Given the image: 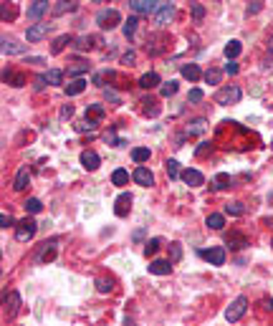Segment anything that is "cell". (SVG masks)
Returning <instances> with one entry per match:
<instances>
[{"label": "cell", "instance_id": "1", "mask_svg": "<svg viewBox=\"0 0 273 326\" xmlns=\"http://www.w3.org/2000/svg\"><path fill=\"white\" fill-rule=\"evenodd\" d=\"M96 23H99L101 31H112V28H117V26L121 23V13H119L117 8H104V10L96 15Z\"/></svg>", "mask_w": 273, "mask_h": 326}, {"label": "cell", "instance_id": "2", "mask_svg": "<svg viewBox=\"0 0 273 326\" xmlns=\"http://www.w3.org/2000/svg\"><path fill=\"white\" fill-rule=\"evenodd\" d=\"M36 230H38V223L33 220V217H23V220L15 223V241L28 243L31 238L36 235Z\"/></svg>", "mask_w": 273, "mask_h": 326}, {"label": "cell", "instance_id": "3", "mask_svg": "<svg viewBox=\"0 0 273 326\" xmlns=\"http://www.w3.org/2000/svg\"><path fill=\"white\" fill-rule=\"evenodd\" d=\"M172 18H175V0H162L155 10V23L159 28H164V26H170Z\"/></svg>", "mask_w": 273, "mask_h": 326}, {"label": "cell", "instance_id": "4", "mask_svg": "<svg viewBox=\"0 0 273 326\" xmlns=\"http://www.w3.org/2000/svg\"><path fill=\"white\" fill-rule=\"evenodd\" d=\"M243 96V91L238 89V86H223V89L215 94V104L220 106H228V104H238Z\"/></svg>", "mask_w": 273, "mask_h": 326}, {"label": "cell", "instance_id": "5", "mask_svg": "<svg viewBox=\"0 0 273 326\" xmlns=\"http://www.w3.org/2000/svg\"><path fill=\"white\" fill-rule=\"evenodd\" d=\"M245 311H248V298H245V296H238V298L228 306L225 319H228L230 324H235V321H240V319H243V314H245Z\"/></svg>", "mask_w": 273, "mask_h": 326}, {"label": "cell", "instance_id": "6", "mask_svg": "<svg viewBox=\"0 0 273 326\" xmlns=\"http://www.w3.org/2000/svg\"><path fill=\"white\" fill-rule=\"evenodd\" d=\"M159 3H162V0H129L132 10L139 13V15H150V13H155Z\"/></svg>", "mask_w": 273, "mask_h": 326}, {"label": "cell", "instance_id": "7", "mask_svg": "<svg viewBox=\"0 0 273 326\" xmlns=\"http://www.w3.org/2000/svg\"><path fill=\"white\" fill-rule=\"evenodd\" d=\"M48 31H51V23H33L28 28L26 38H28V43H38V41H43L48 36Z\"/></svg>", "mask_w": 273, "mask_h": 326}, {"label": "cell", "instance_id": "8", "mask_svg": "<svg viewBox=\"0 0 273 326\" xmlns=\"http://www.w3.org/2000/svg\"><path fill=\"white\" fill-rule=\"evenodd\" d=\"M3 306H5V316L8 319H15L18 311H20V296L15 291H10L8 296H3Z\"/></svg>", "mask_w": 273, "mask_h": 326}, {"label": "cell", "instance_id": "9", "mask_svg": "<svg viewBox=\"0 0 273 326\" xmlns=\"http://www.w3.org/2000/svg\"><path fill=\"white\" fill-rule=\"evenodd\" d=\"M225 245H230L233 250H240V248L250 245V241H248V235H243L240 230H230V233L225 235Z\"/></svg>", "mask_w": 273, "mask_h": 326}, {"label": "cell", "instance_id": "10", "mask_svg": "<svg viewBox=\"0 0 273 326\" xmlns=\"http://www.w3.org/2000/svg\"><path fill=\"white\" fill-rule=\"evenodd\" d=\"M129 210H132V195H129V192H121L119 198L114 200V212H117L119 217H127Z\"/></svg>", "mask_w": 273, "mask_h": 326}, {"label": "cell", "instance_id": "11", "mask_svg": "<svg viewBox=\"0 0 273 326\" xmlns=\"http://www.w3.org/2000/svg\"><path fill=\"white\" fill-rule=\"evenodd\" d=\"M132 180H134L137 185H142V187H152V185H155V175H152V169H147V167H142V164L134 169Z\"/></svg>", "mask_w": 273, "mask_h": 326}, {"label": "cell", "instance_id": "12", "mask_svg": "<svg viewBox=\"0 0 273 326\" xmlns=\"http://www.w3.org/2000/svg\"><path fill=\"white\" fill-rule=\"evenodd\" d=\"M182 182L185 185H190V187H200L202 182H205V177H202V172L200 169H193V167H187V169H182Z\"/></svg>", "mask_w": 273, "mask_h": 326}, {"label": "cell", "instance_id": "13", "mask_svg": "<svg viewBox=\"0 0 273 326\" xmlns=\"http://www.w3.org/2000/svg\"><path fill=\"white\" fill-rule=\"evenodd\" d=\"M28 182H31V169H28V164H23V167L18 169L15 180H13V190H15V192H23V190L28 187Z\"/></svg>", "mask_w": 273, "mask_h": 326}, {"label": "cell", "instance_id": "14", "mask_svg": "<svg viewBox=\"0 0 273 326\" xmlns=\"http://www.w3.org/2000/svg\"><path fill=\"white\" fill-rule=\"evenodd\" d=\"M81 164H83V169L94 172V169H99L101 160H99V155H96L94 149H83V152H81Z\"/></svg>", "mask_w": 273, "mask_h": 326}, {"label": "cell", "instance_id": "15", "mask_svg": "<svg viewBox=\"0 0 273 326\" xmlns=\"http://www.w3.org/2000/svg\"><path fill=\"white\" fill-rule=\"evenodd\" d=\"M200 255L205 260H210L213 266H223L225 263V248H210V250H200Z\"/></svg>", "mask_w": 273, "mask_h": 326}, {"label": "cell", "instance_id": "16", "mask_svg": "<svg viewBox=\"0 0 273 326\" xmlns=\"http://www.w3.org/2000/svg\"><path fill=\"white\" fill-rule=\"evenodd\" d=\"M150 273L155 276H170L172 273V260L167 258V260H152L150 263Z\"/></svg>", "mask_w": 273, "mask_h": 326}, {"label": "cell", "instance_id": "17", "mask_svg": "<svg viewBox=\"0 0 273 326\" xmlns=\"http://www.w3.org/2000/svg\"><path fill=\"white\" fill-rule=\"evenodd\" d=\"M96 43H99L96 36H78V38H74V48L76 51H91Z\"/></svg>", "mask_w": 273, "mask_h": 326}, {"label": "cell", "instance_id": "18", "mask_svg": "<svg viewBox=\"0 0 273 326\" xmlns=\"http://www.w3.org/2000/svg\"><path fill=\"white\" fill-rule=\"evenodd\" d=\"M3 81L10 83V86H15V89L26 86V76H23V74H18V71H13V69H5V71H3Z\"/></svg>", "mask_w": 273, "mask_h": 326}, {"label": "cell", "instance_id": "19", "mask_svg": "<svg viewBox=\"0 0 273 326\" xmlns=\"http://www.w3.org/2000/svg\"><path fill=\"white\" fill-rule=\"evenodd\" d=\"M3 56H18V53H26V46L23 43H15V41H8V38H3Z\"/></svg>", "mask_w": 273, "mask_h": 326}, {"label": "cell", "instance_id": "20", "mask_svg": "<svg viewBox=\"0 0 273 326\" xmlns=\"http://www.w3.org/2000/svg\"><path fill=\"white\" fill-rule=\"evenodd\" d=\"M46 10H48V0H36V3L28 5V18H31V20H38Z\"/></svg>", "mask_w": 273, "mask_h": 326}, {"label": "cell", "instance_id": "21", "mask_svg": "<svg viewBox=\"0 0 273 326\" xmlns=\"http://www.w3.org/2000/svg\"><path fill=\"white\" fill-rule=\"evenodd\" d=\"M64 91H66V96H78V94L86 91V81H83V79H74L71 83L64 86Z\"/></svg>", "mask_w": 273, "mask_h": 326}, {"label": "cell", "instance_id": "22", "mask_svg": "<svg viewBox=\"0 0 273 326\" xmlns=\"http://www.w3.org/2000/svg\"><path fill=\"white\" fill-rule=\"evenodd\" d=\"M56 243H58V241H51V243L46 241V243H43V250H40V255H38L40 263H48V260L56 258Z\"/></svg>", "mask_w": 273, "mask_h": 326}, {"label": "cell", "instance_id": "23", "mask_svg": "<svg viewBox=\"0 0 273 326\" xmlns=\"http://www.w3.org/2000/svg\"><path fill=\"white\" fill-rule=\"evenodd\" d=\"M139 86H142V89H157V86H159V74H157V71L144 74V76L139 79Z\"/></svg>", "mask_w": 273, "mask_h": 326}, {"label": "cell", "instance_id": "24", "mask_svg": "<svg viewBox=\"0 0 273 326\" xmlns=\"http://www.w3.org/2000/svg\"><path fill=\"white\" fill-rule=\"evenodd\" d=\"M89 69H91L89 61H74L69 66V76H83V74H89Z\"/></svg>", "mask_w": 273, "mask_h": 326}, {"label": "cell", "instance_id": "25", "mask_svg": "<svg viewBox=\"0 0 273 326\" xmlns=\"http://www.w3.org/2000/svg\"><path fill=\"white\" fill-rule=\"evenodd\" d=\"M180 71H182V76H185V79H190V81H197V79L202 76V71H200L197 63H185V66H182Z\"/></svg>", "mask_w": 273, "mask_h": 326}, {"label": "cell", "instance_id": "26", "mask_svg": "<svg viewBox=\"0 0 273 326\" xmlns=\"http://www.w3.org/2000/svg\"><path fill=\"white\" fill-rule=\"evenodd\" d=\"M104 114H107L104 104H89V109H86V119H96V122H101Z\"/></svg>", "mask_w": 273, "mask_h": 326}, {"label": "cell", "instance_id": "27", "mask_svg": "<svg viewBox=\"0 0 273 326\" xmlns=\"http://www.w3.org/2000/svg\"><path fill=\"white\" fill-rule=\"evenodd\" d=\"M96 126H99V122H96V119H83V122H78V124H76V132H81V134H86V132H89V134H94V132H96Z\"/></svg>", "mask_w": 273, "mask_h": 326}, {"label": "cell", "instance_id": "28", "mask_svg": "<svg viewBox=\"0 0 273 326\" xmlns=\"http://www.w3.org/2000/svg\"><path fill=\"white\" fill-rule=\"evenodd\" d=\"M69 43H74V38L71 36H58L56 41H53V46H51V53L56 56V53H61V51H64L66 46H69Z\"/></svg>", "mask_w": 273, "mask_h": 326}, {"label": "cell", "instance_id": "29", "mask_svg": "<svg viewBox=\"0 0 273 326\" xmlns=\"http://www.w3.org/2000/svg\"><path fill=\"white\" fill-rule=\"evenodd\" d=\"M112 182L117 185V187H124V185H129V172L127 169H114V175H112Z\"/></svg>", "mask_w": 273, "mask_h": 326}, {"label": "cell", "instance_id": "30", "mask_svg": "<svg viewBox=\"0 0 273 326\" xmlns=\"http://www.w3.org/2000/svg\"><path fill=\"white\" fill-rule=\"evenodd\" d=\"M205 225H207V228H213V230H223V225H225V217H223L220 212H213V215H207Z\"/></svg>", "mask_w": 273, "mask_h": 326}, {"label": "cell", "instance_id": "31", "mask_svg": "<svg viewBox=\"0 0 273 326\" xmlns=\"http://www.w3.org/2000/svg\"><path fill=\"white\" fill-rule=\"evenodd\" d=\"M240 51H243L240 41H230V43H225V58H238Z\"/></svg>", "mask_w": 273, "mask_h": 326}, {"label": "cell", "instance_id": "32", "mask_svg": "<svg viewBox=\"0 0 273 326\" xmlns=\"http://www.w3.org/2000/svg\"><path fill=\"white\" fill-rule=\"evenodd\" d=\"M137 23H139V20H137V15L127 18V20H124V26H121V33L127 36V38H132V36H134V31H137Z\"/></svg>", "mask_w": 273, "mask_h": 326}, {"label": "cell", "instance_id": "33", "mask_svg": "<svg viewBox=\"0 0 273 326\" xmlns=\"http://www.w3.org/2000/svg\"><path fill=\"white\" fill-rule=\"evenodd\" d=\"M164 169H167V175H170V180H177V177L182 175L177 160H167V162H164Z\"/></svg>", "mask_w": 273, "mask_h": 326}, {"label": "cell", "instance_id": "34", "mask_svg": "<svg viewBox=\"0 0 273 326\" xmlns=\"http://www.w3.org/2000/svg\"><path fill=\"white\" fill-rule=\"evenodd\" d=\"M132 160H134L137 164L147 162V160H150V149H147V147H134V149H132Z\"/></svg>", "mask_w": 273, "mask_h": 326}, {"label": "cell", "instance_id": "35", "mask_svg": "<svg viewBox=\"0 0 273 326\" xmlns=\"http://www.w3.org/2000/svg\"><path fill=\"white\" fill-rule=\"evenodd\" d=\"M159 248H162V238H152V241H147V243H144V255L150 258V255H155Z\"/></svg>", "mask_w": 273, "mask_h": 326}, {"label": "cell", "instance_id": "36", "mask_svg": "<svg viewBox=\"0 0 273 326\" xmlns=\"http://www.w3.org/2000/svg\"><path fill=\"white\" fill-rule=\"evenodd\" d=\"M213 185H215V190H225V187L233 185V180H230V175L220 172V175H215V177H213Z\"/></svg>", "mask_w": 273, "mask_h": 326}, {"label": "cell", "instance_id": "37", "mask_svg": "<svg viewBox=\"0 0 273 326\" xmlns=\"http://www.w3.org/2000/svg\"><path fill=\"white\" fill-rule=\"evenodd\" d=\"M96 291L99 293H112L114 291V281L112 278H96Z\"/></svg>", "mask_w": 273, "mask_h": 326}, {"label": "cell", "instance_id": "38", "mask_svg": "<svg viewBox=\"0 0 273 326\" xmlns=\"http://www.w3.org/2000/svg\"><path fill=\"white\" fill-rule=\"evenodd\" d=\"M23 207H26V212H31V215H36V212L43 210V205H40V200H38V198H28V200L23 203Z\"/></svg>", "mask_w": 273, "mask_h": 326}, {"label": "cell", "instance_id": "39", "mask_svg": "<svg viewBox=\"0 0 273 326\" xmlns=\"http://www.w3.org/2000/svg\"><path fill=\"white\" fill-rule=\"evenodd\" d=\"M177 89H180L177 81H167V83H162V86H159V94H162V96H175V94H177Z\"/></svg>", "mask_w": 273, "mask_h": 326}, {"label": "cell", "instance_id": "40", "mask_svg": "<svg viewBox=\"0 0 273 326\" xmlns=\"http://www.w3.org/2000/svg\"><path fill=\"white\" fill-rule=\"evenodd\" d=\"M225 212L233 215V217H240V215L245 212V207H243V203H228V205H225Z\"/></svg>", "mask_w": 273, "mask_h": 326}, {"label": "cell", "instance_id": "41", "mask_svg": "<svg viewBox=\"0 0 273 326\" xmlns=\"http://www.w3.org/2000/svg\"><path fill=\"white\" fill-rule=\"evenodd\" d=\"M71 8H74L71 0H58V5H53V15H64V13L71 10Z\"/></svg>", "mask_w": 273, "mask_h": 326}, {"label": "cell", "instance_id": "42", "mask_svg": "<svg viewBox=\"0 0 273 326\" xmlns=\"http://www.w3.org/2000/svg\"><path fill=\"white\" fill-rule=\"evenodd\" d=\"M104 139H107V144H112V147H121V144H127V142H124L121 137H117V132H114V129H112V132H107V134H104Z\"/></svg>", "mask_w": 273, "mask_h": 326}, {"label": "cell", "instance_id": "43", "mask_svg": "<svg viewBox=\"0 0 273 326\" xmlns=\"http://www.w3.org/2000/svg\"><path fill=\"white\" fill-rule=\"evenodd\" d=\"M180 258H182V245L180 243H170V260L172 263H180Z\"/></svg>", "mask_w": 273, "mask_h": 326}, {"label": "cell", "instance_id": "44", "mask_svg": "<svg viewBox=\"0 0 273 326\" xmlns=\"http://www.w3.org/2000/svg\"><path fill=\"white\" fill-rule=\"evenodd\" d=\"M205 132V119H195L193 126H187V134H202Z\"/></svg>", "mask_w": 273, "mask_h": 326}, {"label": "cell", "instance_id": "45", "mask_svg": "<svg viewBox=\"0 0 273 326\" xmlns=\"http://www.w3.org/2000/svg\"><path fill=\"white\" fill-rule=\"evenodd\" d=\"M46 83H48L46 74H38V76L33 79V91H43V89H46Z\"/></svg>", "mask_w": 273, "mask_h": 326}, {"label": "cell", "instance_id": "46", "mask_svg": "<svg viewBox=\"0 0 273 326\" xmlns=\"http://www.w3.org/2000/svg\"><path fill=\"white\" fill-rule=\"evenodd\" d=\"M46 79H48V83H61V81H64V71L51 69V71L46 74Z\"/></svg>", "mask_w": 273, "mask_h": 326}, {"label": "cell", "instance_id": "47", "mask_svg": "<svg viewBox=\"0 0 273 326\" xmlns=\"http://www.w3.org/2000/svg\"><path fill=\"white\" fill-rule=\"evenodd\" d=\"M220 76H223V74H220L218 69H210V71H205V81H207V83H220Z\"/></svg>", "mask_w": 273, "mask_h": 326}, {"label": "cell", "instance_id": "48", "mask_svg": "<svg viewBox=\"0 0 273 326\" xmlns=\"http://www.w3.org/2000/svg\"><path fill=\"white\" fill-rule=\"evenodd\" d=\"M190 10H193V18H195V20H202V18H205V8H202L200 3H193Z\"/></svg>", "mask_w": 273, "mask_h": 326}, {"label": "cell", "instance_id": "49", "mask_svg": "<svg viewBox=\"0 0 273 326\" xmlns=\"http://www.w3.org/2000/svg\"><path fill=\"white\" fill-rule=\"evenodd\" d=\"M225 74H230V76H235V74H238V63H235V58H228V63H225Z\"/></svg>", "mask_w": 273, "mask_h": 326}, {"label": "cell", "instance_id": "50", "mask_svg": "<svg viewBox=\"0 0 273 326\" xmlns=\"http://www.w3.org/2000/svg\"><path fill=\"white\" fill-rule=\"evenodd\" d=\"M202 99H205L202 89H193V91H190V96H187V101H193V104H197V101H202Z\"/></svg>", "mask_w": 273, "mask_h": 326}, {"label": "cell", "instance_id": "51", "mask_svg": "<svg viewBox=\"0 0 273 326\" xmlns=\"http://www.w3.org/2000/svg\"><path fill=\"white\" fill-rule=\"evenodd\" d=\"M134 61H137V53H134V51H129V53L121 56V63H124V66H134Z\"/></svg>", "mask_w": 273, "mask_h": 326}, {"label": "cell", "instance_id": "52", "mask_svg": "<svg viewBox=\"0 0 273 326\" xmlns=\"http://www.w3.org/2000/svg\"><path fill=\"white\" fill-rule=\"evenodd\" d=\"M207 152H213V144H210V142H202V144L197 147V157H205Z\"/></svg>", "mask_w": 273, "mask_h": 326}, {"label": "cell", "instance_id": "53", "mask_svg": "<svg viewBox=\"0 0 273 326\" xmlns=\"http://www.w3.org/2000/svg\"><path fill=\"white\" fill-rule=\"evenodd\" d=\"M71 117H74V106L66 104L64 109H61V119H71Z\"/></svg>", "mask_w": 273, "mask_h": 326}, {"label": "cell", "instance_id": "54", "mask_svg": "<svg viewBox=\"0 0 273 326\" xmlns=\"http://www.w3.org/2000/svg\"><path fill=\"white\" fill-rule=\"evenodd\" d=\"M0 223H3V228H10V225H15V220H13V217H10L8 212H3V215H0Z\"/></svg>", "mask_w": 273, "mask_h": 326}, {"label": "cell", "instance_id": "55", "mask_svg": "<svg viewBox=\"0 0 273 326\" xmlns=\"http://www.w3.org/2000/svg\"><path fill=\"white\" fill-rule=\"evenodd\" d=\"M261 8H263V5H261V0H253V5H248V13H250V15H256Z\"/></svg>", "mask_w": 273, "mask_h": 326}, {"label": "cell", "instance_id": "56", "mask_svg": "<svg viewBox=\"0 0 273 326\" xmlns=\"http://www.w3.org/2000/svg\"><path fill=\"white\" fill-rule=\"evenodd\" d=\"M15 13L13 10H8V0H3V20H8V18H13Z\"/></svg>", "mask_w": 273, "mask_h": 326}, {"label": "cell", "instance_id": "57", "mask_svg": "<svg viewBox=\"0 0 273 326\" xmlns=\"http://www.w3.org/2000/svg\"><path fill=\"white\" fill-rule=\"evenodd\" d=\"M104 94H107V99H109V101H114V104H119V96H117V94H114L112 89H104Z\"/></svg>", "mask_w": 273, "mask_h": 326}, {"label": "cell", "instance_id": "58", "mask_svg": "<svg viewBox=\"0 0 273 326\" xmlns=\"http://www.w3.org/2000/svg\"><path fill=\"white\" fill-rule=\"evenodd\" d=\"M263 309L273 311V298H263Z\"/></svg>", "mask_w": 273, "mask_h": 326}, {"label": "cell", "instance_id": "59", "mask_svg": "<svg viewBox=\"0 0 273 326\" xmlns=\"http://www.w3.org/2000/svg\"><path fill=\"white\" fill-rule=\"evenodd\" d=\"M94 3H101V0H94Z\"/></svg>", "mask_w": 273, "mask_h": 326}, {"label": "cell", "instance_id": "60", "mask_svg": "<svg viewBox=\"0 0 273 326\" xmlns=\"http://www.w3.org/2000/svg\"><path fill=\"white\" fill-rule=\"evenodd\" d=\"M271 48H273V41H271Z\"/></svg>", "mask_w": 273, "mask_h": 326}, {"label": "cell", "instance_id": "61", "mask_svg": "<svg viewBox=\"0 0 273 326\" xmlns=\"http://www.w3.org/2000/svg\"><path fill=\"white\" fill-rule=\"evenodd\" d=\"M271 147H273V139H271Z\"/></svg>", "mask_w": 273, "mask_h": 326}, {"label": "cell", "instance_id": "62", "mask_svg": "<svg viewBox=\"0 0 273 326\" xmlns=\"http://www.w3.org/2000/svg\"><path fill=\"white\" fill-rule=\"evenodd\" d=\"M271 245H273V241H271Z\"/></svg>", "mask_w": 273, "mask_h": 326}]
</instances>
